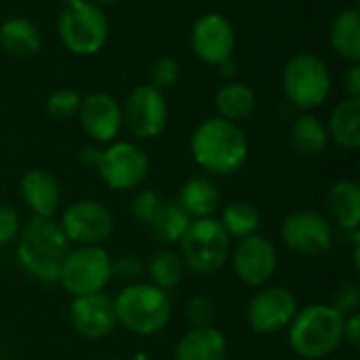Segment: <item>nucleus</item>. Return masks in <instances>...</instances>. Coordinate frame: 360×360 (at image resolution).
Wrapping results in <instances>:
<instances>
[{"instance_id": "nucleus-5", "label": "nucleus", "mask_w": 360, "mask_h": 360, "mask_svg": "<svg viewBox=\"0 0 360 360\" xmlns=\"http://www.w3.org/2000/svg\"><path fill=\"white\" fill-rule=\"evenodd\" d=\"M232 238L219 219H194L179 240V257L194 274H213L224 268L230 257Z\"/></svg>"}, {"instance_id": "nucleus-39", "label": "nucleus", "mask_w": 360, "mask_h": 360, "mask_svg": "<svg viewBox=\"0 0 360 360\" xmlns=\"http://www.w3.org/2000/svg\"><path fill=\"white\" fill-rule=\"evenodd\" d=\"M99 156H101V150H97V148L86 146V148L80 150V160H82V165H86V167H95V169H97Z\"/></svg>"}, {"instance_id": "nucleus-23", "label": "nucleus", "mask_w": 360, "mask_h": 360, "mask_svg": "<svg viewBox=\"0 0 360 360\" xmlns=\"http://www.w3.org/2000/svg\"><path fill=\"white\" fill-rule=\"evenodd\" d=\"M215 108L219 118L238 122L249 118L257 108V97L253 89L245 82H226L215 95Z\"/></svg>"}, {"instance_id": "nucleus-22", "label": "nucleus", "mask_w": 360, "mask_h": 360, "mask_svg": "<svg viewBox=\"0 0 360 360\" xmlns=\"http://www.w3.org/2000/svg\"><path fill=\"white\" fill-rule=\"evenodd\" d=\"M177 202L194 219L211 217L219 207V188L207 177H192L184 184Z\"/></svg>"}, {"instance_id": "nucleus-41", "label": "nucleus", "mask_w": 360, "mask_h": 360, "mask_svg": "<svg viewBox=\"0 0 360 360\" xmlns=\"http://www.w3.org/2000/svg\"><path fill=\"white\" fill-rule=\"evenodd\" d=\"M61 2H65V4H72V2H76V0H61Z\"/></svg>"}, {"instance_id": "nucleus-4", "label": "nucleus", "mask_w": 360, "mask_h": 360, "mask_svg": "<svg viewBox=\"0 0 360 360\" xmlns=\"http://www.w3.org/2000/svg\"><path fill=\"white\" fill-rule=\"evenodd\" d=\"M114 310L118 325L127 331L152 335L169 325L173 304L169 293L152 283H133L118 293L114 300Z\"/></svg>"}, {"instance_id": "nucleus-20", "label": "nucleus", "mask_w": 360, "mask_h": 360, "mask_svg": "<svg viewBox=\"0 0 360 360\" xmlns=\"http://www.w3.org/2000/svg\"><path fill=\"white\" fill-rule=\"evenodd\" d=\"M327 209L335 224L346 232H359L360 186L352 179H342L331 186L327 194Z\"/></svg>"}, {"instance_id": "nucleus-34", "label": "nucleus", "mask_w": 360, "mask_h": 360, "mask_svg": "<svg viewBox=\"0 0 360 360\" xmlns=\"http://www.w3.org/2000/svg\"><path fill=\"white\" fill-rule=\"evenodd\" d=\"M186 314L192 327H211L215 319V304L209 295H196L190 300Z\"/></svg>"}, {"instance_id": "nucleus-16", "label": "nucleus", "mask_w": 360, "mask_h": 360, "mask_svg": "<svg viewBox=\"0 0 360 360\" xmlns=\"http://www.w3.org/2000/svg\"><path fill=\"white\" fill-rule=\"evenodd\" d=\"M78 116L84 133L97 143L114 141L122 129V108L108 93H89L82 97Z\"/></svg>"}, {"instance_id": "nucleus-40", "label": "nucleus", "mask_w": 360, "mask_h": 360, "mask_svg": "<svg viewBox=\"0 0 360 360\" xmlns=\"http://www.w3.org/2000/svg\"><path fill=\"white\" fill-rule=\"evenodd\" d=\"M86 2H91V4H95V6H101V4H116V2H120V0H86Z\"/></svg>"}, {"instance_id": "nucleus-10", "label": "nucleus", "mask_w": 360, "mask_h": 360, "mask_svg": "<svg viewBox=\"0 0 360 360\" xmlns=\"http://www.w3.org/2000/svg\"><path fill=\"white\" fill-rule=\"evenodd\" d=\"M169 110L162 97V91L139 84L131 91L124 101L122 110V124L137 137V139H154L167 127Z\"/></svg>"}, {"instance_id": "nucleus-37", "label": "nucleus", "mask_w": 360, "mask_h": 360, "mask_svg": "<svg viewBox=\"0 0 360 360\" xmlns=\"http://www.w3.org/2000/svg\"><path fill=\"white\" fill-rule=\"evenodd\" d=\"M344 86L350 97H360V65L359 61L350 63L344 72Z\"/></svg>"}, {"instance_id": "nucleus-12", "label": "nucleus", "mask_w": 360, "mask_h": 360, "mask_svg": "<svg viewBox=\"0 0 360 360\" xmlns=\"http://www.w3.org/2000/svg\"><path fill=\"white\" fill-rule=\"evenodd\" d=\"M61 230L70 243L78 247L101 245L114 232L112 213L97 200H78L70 205L61 217Z\"/></svg>"}, {"instance_id": "nucleus-14", "label": "nucleus", "mask_w": 360, "mask_h": 360, "mask_svg": "<svg viewBox=\"0 0 360 360\" xmlns=\"http://www.w3.org/2000/svg\"><path fill=\"white\" fill-rule=\"evenodd\" d=\"M192 49L196 57L211 65H221L228 61L236 46V34L232 23L219 13H207L196 19L190 34Z\"/></svg>"}, {"instance_id": "nucleus-2", "label": "nucleus", "mask_w": 360, "mask_h": 360, "mask_svg": "<svg viewBox=\"0 0 360 360\" xmlns=\"http://www.w3.org/2000/svg\"><path fill=\"white\" fill-rule=\"evenodd\" d=\"M190 150L205 171L213 175H230L245 165L249 156V141L236 122L215 116L196 127Z\"/></svg>"}, {"instance_id": "nucleus-24", "label": "nucleus", "mask_w": 360, "mask_h": 360, "mask_svg": "<svg viewBox=\"0 0 360 360\" xmlns=\"http://www.w3.org/2000/svg\"><path fill=\"white\" fill-rule=\"evenodd\" d=\"M190 224H192V217L181 209L179 202L162 200V205L158 207L148 228L154 234V238H158L162 245H175L184 238Z\"/></svg>"}, {"instance_id": "nucleus-21", "label": "nucleus", "mask_w": 360, "mask_h": 360, "mask_svg": "<svg viewBox=\"0 0 360 360\" xmlns=\"http://www.w3.org/2000/svg\"><path fill=\"white\" fill-rule=\"evenodd\" d=\"M42 38L38 27L25 17H11L0 25V46L4 53L27 59L40 51Z\"/></svg>"}, {"instance_id": "nucleus-27", "label": "nucleus", "mask_w": 360, "mask_h": 360, "mask_svg": "<svg viewBox=\"0 0 360 360\" xmlns=\"http://www.w3.org/2000/svg\"><path fill=\"white\" fill-rule=\"evenodd\" d=\"M327 139H329V133L316 116L302 114L295 118L291 127V143L297 154L306 158H314L327 148Z\"/></svg>"}, {"instance_id": "nucleus-3", "label": "nucleus", "mask_w": 360, "mask_h": 360, "mask_svg": "<svg viewBox=\"0 0 360 360\" xmlns=\"http://www.w3.org/2000/svg\"><path fill=\"white\" fill-rule=\"evenodd\" d=\"M346 319L329 304H312L297 310L289 325V342L297 356L321 360L344 344Z\"/></svg>"}, {"instance_id": "nucleus-19", "label": "nucleus", "mask_w": 360, "mask_h": 360, "mask_svg": "<svg viewBox=\"0 0 360 360\" xmlns=\"http://www.w3.org/2000/svg\"><path fill=\"white\" fill-rule=\"evenodd\" d=\"M228 344L219 329L192 327L177 344L175 360H226Z\"/></svg>"}, {"instance_id": "nucleus-11", "label": "nucleus", "mask_w": 360, "mask_h": 360, "mask_svg": "<svg viewBox=\"0 0 360 360\" xmlns=\"http://www.w3.org/2000/svg\"><path fill=\"white\" fill-rule=\"evenodd\" d=\"M283 243L297 255L319 257L333 247V226L316 211L291 213L281 230Z\"/></svg>"}, {"instance_id": "nucleus-30", "label": "nucleus", "mask_w": 360, "mask_h": 360, "mask_svg": "<svg viewBox=\"0 0 360 360\" xmlns=\"http://www.w3.org/2000/svg\"><path fill=\"white\" fill-rule=\"evenodd\" d=\"M80 93L74 89H59L49 95L46 99V112L55 120H70L80 110Z\"/></svg>"}, {"instance_id": "nucleus-13", "label": "nucleus", "mask_w": 360, "mask_h": 360, "mask_svg": "<svg viewBox=\"0 0 360 360\" xmlns=\"http://www.w3.org/2000/svg\"><path fill=\"white\" fill-rule=\"evenodd\" d=\"M297 300L285 287H268L253 295L247 308V321L255 333H278L291 325L297 314Z\"/></svg>"}, {"instance_id": "nucleus-17", "label": "nucleus", "mask_w": 360, "mask_h": 360, "mask_svg": "<svg viewBox=\"0 0 360 360\" xmlns=\"http://www.w3.org/2000/svg\"><path fill=\"white\" fill-rule=\"evenodd\" d=\"M70 319L74 329L89 340H101L110 335L118 325L114 300L108 297L103 291L74 297L70 306Z\"/></svg>"}, {"instance_id": "nucleus-38", "label": "nucleus", "mask_w": 360, "mask_h": 360, "mask_svg": "<svg viewBox=\"0 0 360 360\" xmlns=\"http://www.w3.org/2000/svg\"><path fill=\"white\" fill-rule=\"evenodd\" d=\"M359 340H360V316L359 314L346 316V323H344V342H348L352 348H359Z\"/></svg>"}, {"instance_id": "nucleus-1", "label": "nucleus", "mask_w": 360, "mask_h": 360, "mask_svg": "<svg viewBox=\"0 0 360 360\" xmlns=\"http://www.w3.org/2000/svg\"><path fill=\"white\" fill-rule=\"evenodd\" d=\"M70 253V240L61 226L51 217H32L19 230L17 259L21 268L40 283H57L63 259Z\"/></svg>"}, {"instance_id": "nucleus-7", "label": "nucleus", "mask_w": 360, "mask_h": 360, "mask_svg": "<svg viewBox=\"0 0 360 360\" xmlns=\"http://www.w3.org/2000/svg\"><path fill=\"white\" fill-rule=\"evenodd\" d=\"M283 91L285 97L300 110L321 105L331 91V74L325 61L312 53L291 57L283 72Z\"/></svg>"}, {"instance_id": "nucleus-26", "label": "nucleus", "mask_w": 360, "mask_h": 360, "mask_svg": "<svg viewBox=\"0 0 360 360\" xmlns=\"http://www.w3.org/2000/svg\"><path fill=\"white\" fill-rule=\"evenodd\" d=\"M329 133L331 137L348 148L356 150L360 146V97L344 99L331 114L329 120Z\"/></svg>"}, {"instance_id": "nucleus-31", "label": "nucleus", "mask_w": 360, "mask_h": 360, "mask_svg": "<svg viewBox=\"0 0 360 360\" xmlns=\"http://www.w3.org/2000/svg\"><path fill=\"white\" fill-rule=\"evenodd\" d=\"M179 80V63L175 57H158L152 68H150V86L158 89V91H165V89H171L175 82Z\"/></svg>"}, {"instance_id": "nucleus-8", "label": "nucleus", "mask_w": 360, "mask_h": 360, "mask_svg": "<svg viewBox=\"0 0 360 360\" xmlns=\"http://www.w3.org/2000/svg\"><path fill=\"white\" fill-rule=\"evenodd\" d=\"M112 257L99 245L76 247L63 259L59 283L72 295H91L101 293L112 281Z\"/></svg>"}, {"instance_id": "nucleus-32", "label": "nucleus", "mask_w": 360, "mask_h": 360, "mask_svg": "<svg viewBox=\"0 0 360 360\" xmlns=\"http://www.w3.org/2000/svg\"><path fill=\"white\" fill-rule=\"evenodd\" d=\"M160 205H162V198L154 190H143V192H139L133 198L131 213H133V217H135L137 224L150 226V221L154 219V215H156V211H158Z\"/></svg>"}, {"instance_id": "nucleus-36", "label": "nucleus", "mask_w": 360, "mask_h": 360, "mask_svg": "<svg viewBox=\"0 0 360 360\" xmlns=\"http://www.w3.org/2000/svg\"><path fill=\"white\" fill-rule=\"evenodd\" d=\"M141 272H143V264H141V259L135 257V255H124V257L112 262V274H118V276H122V278L133 281V278H137Z\"/></svg>"}, {"instance_id": "nucleus-33", "label": "nucleus", "mask_w": 360, "mask_h": 360, "mask_svg": "<svg viewBox=\"0 0 360 360\" xmlns=\"http://www.w3.org/2000/svg\"><path fill=\"white\" fill-rule=\"evenodd\" d=\"M333 310H338L344 319L352 316L359 312L360 306V287L356 283H344L335 289L333 293V302L329 304Z\"/></svg>"}, {"instance_id": "nucleus-35", "label": "nucleus", "mask_w": 360, "mask_h": 360, "mask_svg": "<svg viewBox=\"0 0 360 360\" xmlns=\"http://www.w3.org/2000/svg\"><path fill=\"white\" fill-rule=\"evenodd\" d=\"M19 230H21V221L17 211L8 205H0V247L15 240Z\"/></svg>"}, {"instance_id": "nucleus-9", "label": "nucleus", "mask_w": 360, "mask_h": 360, "mask_svg": "<svg viewBox=\"0 0 360 360\" xmlns=\"http://www.w3.org/2000/svg\"><path fill=\"white\" fill-rule=\"evenodd\" d=\"M148 156L146 152L129 141H118L101 150L97 171L103 184L112 190L124 192L137 188L148 175Z\"/></svg>"}, {"instance_id": "nucleus-29", "label": "nucleus", "mask_w": 360, "mask_h": 360, "mask_svg": "<svg viewBox=\"0 0 360 360\" xmlns=\"http://www.w3.org/2000/svg\"><path fill=\"white\" fill-rule=\"evenodd\" d=\"M184 272H186V266L179 253H173V251H158L148 264V274H150L152 285L162 291L175 289L184 281Z\"/></svg>"}, {"instance_id": "nucleus-15", "label": "nucleus", "mask_w": 360, "mask_h": 360, "mask_svg": "<svg viewBox=\"0 0 360 360\" xmlns=\"http://www.w3.org/2000/svg\"><path fill=\"white\" fill-rule=\"evenodd\" d=\"M232 264L236 276L245 285L262 287L274 276L278 268V253L270 238L253 234L238 243L232 255Z\"/></svg>"}, {"instance_id": "nucleus-28", "label": "nucleus", "mask_w": 360, "mask_h": 360, "mask_svg": "<svg viewBox=\"0 0 360 360\" xmlns=\"http://www.w3.org/2000/svg\"><path fill=\"white\" fill-rule=\"evenodd\" d=\"M262 224V215L257 211L255 205L245 202V200H236L232 205H228L224 209L221 215V226L226 228V232L230 234V238H249L257 232Z\"/></svg>"}, {"instance_id": "nucleus-6", "label": "nucleus", "mask_w": 360, "mask_h": 360, "mask_svg": "<svg viewBox=\"0 0 360 360\" xmlns=\"http://www.w3.org/2000/svg\"><path fill=\"white\" fill-rule=\"evenodd\" d=\"M59 38L63 46L74 55H95L108 40V19L103 11L86 0L65 4L59 15Z\"/></svg>"}, {"instance_id": "nucleus-18", "label": "nucleus", "mask_w": 360, "mask_h": 360, "mask_svg": "<svg viewBox=\"0 0 360 360\" xmlns=\"http://www.w3.org/2000/svg\"><path fill=\"white\" fill-rule=\"evenodd\" d=\"M21 198L34 217H53L61 198L59 184L51 173L32 169L21 179Z\"/></svg>"}, {"instance_id": "nucleus-25", "label": "nucleus", "mask_w": 360, "mask_h": 360, "mask_svg": "<svg viewBox=\"0 0 360 360\" xmlns=\"http://www.w3.org/2000/svg\"><path fill=\"white\" fill-rule=\"evenodd\" d=\"M331 46L350 63L360 57V15L359 8H344L331 23Z\"/></svg>"}]
</instances>
